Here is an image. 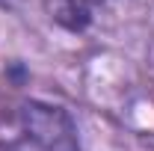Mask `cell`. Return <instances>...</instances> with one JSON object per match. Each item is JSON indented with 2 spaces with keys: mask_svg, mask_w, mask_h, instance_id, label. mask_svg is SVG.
Wrapping results in <instances>:
<instances>
[{
  "mask_svg": "<svg viewBox=\"0 0 154 151\" xmlns=\"http://www.w3.org/2000/svg\"><path fill=\"white\" fill-rule=\"evenodd\" d=\"M18 119H21L24 136L38 151H80L77 122L65 107L30 98L21 104Z\"/></svg>",
  "mask_w": 154,
  "mask_h": 151,
  "instance_id": "cell-1",
  "label": "cell"
},
{
  "mask_svg": "<svg viewBox=\"0 0 154 151\" xmlns=\"http://www.w3.org/2000/svg\"><path fill=\"white\" fill-rule=\"evenodd\" d=\"M54 21L59 27H65L68 33H83L95 21V12L86 9L83 3H77V0H57L54 3Z\"/></svg>",
  "mask_w": 154,
  "mask_h": 151,
  "instance_id": "cell-2",
  "label": "cell"
},
{
  "mask_svg": "<svg viewBox=\"0 0 154 151\" xmlns=\"http://www.w3.org/2000/svg\"><path fill=\"white\" fill-rule=\"evenodd\" d=\"M77 3H83L86 9H92V12H95L98 6H107V3H113V0H77Z\"/></svg>",
  "mask_w": 154,
  "mask_h": 151,
  "instance_id": "cell-3",
  "label": "cell"
},
{
  "mask_svg": "<svg viewBox=\"0 0 154 151\" xmlns=\"http://www.w3.org/2000/svg\"><path fill=\"white\" fill-rule=\"evenodd\" d=\"M0 6H3V9H15V6H18V0H0Z\"/></svg>",
  "mask_w": 154,
  "mask_h": 151,
  "instance_id": "cell-4",
  "label": "cell"
}]
</instances>
